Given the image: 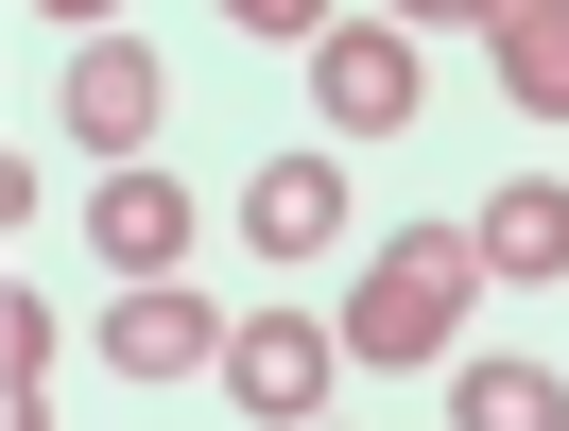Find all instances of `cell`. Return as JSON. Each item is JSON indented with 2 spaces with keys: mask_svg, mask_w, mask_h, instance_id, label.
<instances>
[{
  "mask_svg": "<svg viewBox=\"0 0 569 431\" xmlns=\"http://www.w3.org/2000/svg\"><path fill=\"white\" fill-rule=\"evenodd\" d=\"M466 293H483V242L466 224H397L346 293V362H397V380H449L466 362Z\"/></svg>",
  "mask_w": 569,
  "mask_h": 431,
  "instance_id": "6da1fadb",
  "label": "cell"
},
{
  "mask_svg": "<svg viewBox=\"0 0 569 431\" xmlns=\"http://www.w3.org/2000/svg\"><path fill=\"white\" fill-rule=\"evenodd\" d=\"M208 380L242 397V414H277V431H328V380H346V328H328V311H242Z\"/></svg>",
  "mask_w": 569,
  "mask_h": 431,
  "instance_id": "7a4b0ae2",
  "label": "cell"
},
{
  "mask_svg": "<svg viewBox=\"0 0 569 431\" xmlns=\"http://www.w3.org/2000/svg\"><path fill=\"white\" fill-rule=\"evenodd\" d=\"M311 104H328V139H397V121H415V18L311 36Z\"/></svg>",
  "mask_w": 569,
  "mask_h": 431,
  "instance_id": "3957f363",
  "label": "cell"
},
{
  "mask_svg": "<svg viewBox=\"0 0 569 431\" xmlns=\"http://www.w3.org/2000/svg\"><path fill=\"white\" fill-rule=\"evenodd\" d=\"M52 104H70V139H87V156H104V173H121V156H156V121H173V70H156L139 36H87Z\"/></svg>",
  "mask_w": 569,
  "mask_h": 431,
  "instance_id": "277c9868",
  "label": "cell"
},
{
  "mask_svg": "<svg viewBox=\"0 0 569 431\" xmlns=\"http://www.w3.org/2000/svg\"><path fill=\"white\" fill-rule=\"evenodd\" d=\"M104 362L121 380H190V362H224V311L190 277H121V311H104Z\"/></svg>",
  "mask_w": 569,
  "mask_h": 431,
  "instance_id": "5b68a950",
  "label": "cell"
},
{
  "mask_svg": "<svg viewBox=\"0 0 569 431\" xmlns=\"http://www.w3.org/2000/svg\"><path fill=\"white\" fill-rule=\"evenodd\" d=\"M87 242H104L121 277H173V259H190V173H156V156H121V173L87 190Z\"/></svg>",
  "mask_w": 569,
  "mask_h": 431,
  "instance_id": "8992f818",
  "label": "cell"
},
{
  "mask_svg": "<svg viewBox=\"0 0 569 431\" xmlns=\"http://www.w3.org/2000/svg\"><path fill=\"white\" fill-rule=\"evenodd\" d=\"M242 242H259V259H328V242H346V173H328V156H259Z\"/></svg>",
  "mask_w": 569,
  "mask_h": 431,
  "instance_id": "52a82bcc",
  "label": "cell"
},
{
  "mask_svg": "<svg viewBox=\"0 0 569 431\" xmlns=\"http://www.w3.org/2000/svg\"><path fill=\"white\" fill-rule=\"evenodd\" d=\"M483 70L518 121H569V0H483Z\"/></svg>",
  "mask_w": 569,
  "mask_h": 431,
  "instance_id": "ba28073f",
  "label": "cell"
},
{
  "mask_svg": "<svg viewBox=\"0 0 569 431\" xmlns=\"http://www.w3.org/2000/svg\"><path fill=\"white\" fill-rule=\"evenodd\" d=\"M466 242H483V277H569V190L552 173H500Z\"/></svg>",
  "mask_w": 569,
  "mask_h": 431,
  "instance_id": "9c48e42d",
  "label": "cell"
},
{
  "mask_svg": "<svg viewBox=\"0 0 569 431\" xmlns=\"http://www.w3.org/2000/svg\"><path fill=\"white\" fill-rule=\"evenodd\" d=\"M449 431H569L552 362H449Z\"/></svg>",
  "mask_w": 569,
  "mask_h": 431,
  "instance_id": "30bf717a",
  "label": "cell"
},
{
  "mask_svg": "<svg viewBox=\"0 0 569 431\" xmlns=\"http://www.w3.org/2000/svg\"><path fill=\"white\" fill-rule=\"evenodd\" d=\"M0 431H52V311H36V277H18V311H0Z\"/></svg>",
  "mask_w": 569,
  "mask_h": 431,
  "instance_id": "8fae6325",
  "label": "cell"
},
{
  "mask_svg": "<svg viewBox=\"0 0 569 431\" xmlns=\"http://www.w3.org/2000/svg\"><path fill=\"white\" fill-rule=\"evenodd\" d=\"M224 18H242V36H293V52H311V36H346V0H224Z\"/></svg>",
  "mask_w": 569,
  "mask_h": 431,
  "instance_id": "7c38bea8",
  "label": "cell"
},
{
  "mask_svg": "<svg viewBox=\"0 0 569 431\" xmlns=\"http://www.w3.org/2000/svg\"><path fill=\"white\" fill-rule=\"evenodd\" d=\"M36 18H87V36H104V18H121V0H36Z\"/></svg>",
  "mask_w": 569,
  "mask_h": 431,
  "instance_id": "4fadbf2b",
  "label": "cell"
},
{
  "mask_svg": "<svg viewBox=\"0 0 569 431\" xmlns=\"http://www.w3.org/2000/svg\"><path fill=\"white\" fill-rule=\"evenodd\" d=\"M397 18H483V0H397Z\"/></svg>",
  "mask_w": 569,
  "mask_h": 431,
  "instance_id": "5bb4252c",
  "label": "cell"
}]
</instances>
